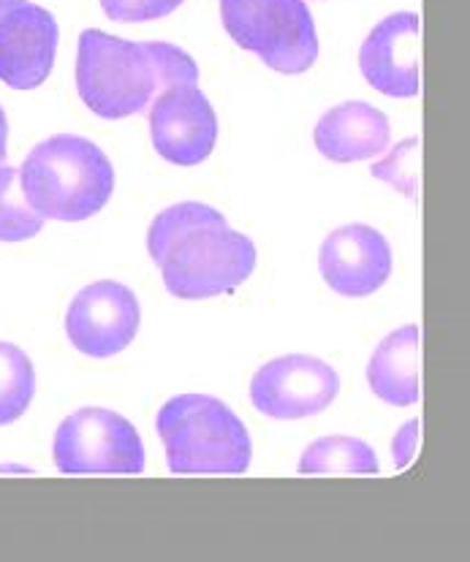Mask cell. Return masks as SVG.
<instances>
[{
	"label": "cell",
	"instance_id": "9c48e42d",
	"mask_svg": "<svg viewBox=\"0 0 470 562\" xmlns=\"http://www.w3.org/2000/svg\"><path fill=\"white\" fill-rule=\"evenodd\" d=\"M57 42L55 16L31 0H0V82L33 90L53 74Z\"/></svg>",
	"mask_w": 470,
	"mask_h": 562
},
{
	"label": "cell",
	"instance_id": "e0dca14e",
	"mask_svg": "<svg viewBox=\"0 0 470 562\" xmlns=\"http://www.w3.org/2000/svg\"><path fill=\"white\" fill-rule=\"evenodd\" d=\"M208 223H226V217L210 204L199 202H182L164 210L156 221L150 223V232H147V250H150V258L160 263V258L166 256L169 245L175 239H180L182 234H188L197 226H208Z\"/></svg>",
	"mask_w": 470,
	"mask_h": 562
},
{
	"label": "cell",
	"instance_id": "3957f363",
	"mask_svg": "<svg viewBox=\"0 0 470 562\" xmlns=\"http://www.w3.org/2000/svg\"><path fill=\"white\" fill-rule=\"evenodd\" d=\"M156 427L171 473H248L254 443L243 418L210 394H180L158 411Z\"/></svg>",
	"mask_w": 470,
	"mask_h": 562
},
{
	"label": "cell",
	"instance_id": "ac0fdd59",
	"mask_svg": "<svg viewBox=\"0 0 470 562\" xmlns=\"http://www.w3.org/2000/svg\"><path fill=\"white\" fill-rule=\"evenodd\" d=\"M20 171L0 164V243H25L44 226V217L31 210L22 191H16Z\"/></svg>",
	"mask_w": 470,
	"mask_h": 562
},
{
	"label": "cell",
	"instance_id": "4fadbf2b",
	"mask_svg": "<svg viewBox=\"0 0 470 562\" xmlns=\"http://www.w3.org/2000/svg\"><path fill=\"white\" fill-rule=\"evenodd\" d=\"M392 139V128L381 109L365 101H346L329 109L313 131L315 150L335 164H357L381 155Z\"/></svg>",
	"mask_w": 470,
	"mask_h": 562
},
{
	"label": "cell",
	"instance_id": "5bb4252c",
	"mask_svg": "<svg viewBox=\"0 0 470 562\" xmlns=\"http://www.w3.org/2000/svg\"><path fill=\"white\" fill-rule=\"evenodd\" d=\"M418 357H422V331L416 324H405L383 337L367 364V383L372 394L394 408L416 405L422 397Z\"/></svg>",
	"mask_w": 470,
	"mask_h": 562
},
{
	"label": "cell",
	"instance_id": "ba28073f",
	"mask_svg": "<svg viewBox=\"0 0 470 562\" xmlns=\"http://www.w3.org/2000/svg\"><path fill=\"white\" fill-rule=\"evenodd\" d=\"M139 300L114 280H99L79 291L66 313V335L79 353L109 359L125 351L139 331Z\"/></svg>",
	"mask_w": 470,
	"mask_h": 562
},
{
	"label": "cell",
	"instance_id": "9a60e30c",
	"mask_svg": "<svg viewBox=\"0 0 470 562\" xmlns=\"http://www.w3.org/2000/svg\"><path fill=\"white\" fill-rule=\"evenodd\" d=\"M300 473L305 475H376L381 473L378 454L359 438L348 435H329L315 440L305 449L300 460Z\"/></svg>",
	"mask_w": 470,
	"mask_h": 562
},
{
	"label": "cell",
	"instance_id": "8992f818",
	"mask_svg": "<svg viewBox=\"0 0 470 562\" xmlns=\"http://www.w3.org/2000/svg\"><path fill=\"white\" fill-rule=\"evenodd\" d=\"M55 468L68 475L145 470V443L134 424L107 408H82L63 418L53 443Z\"/></svg>",
	"mask_w": 470,
	"mask_h": 562
},
{
	"label": "cell",
	"instance_id": "7c38bea8",
	"mask_svg": "<svg viewBox=\"0 0 470 562\" xmlns=\"http://www.w3.org/2000/svg\"><path fill=\"white\" fill-rule=\"evenodd\" d=\"M418 33L422 20L411 11H398L367 33L359 49L362 77L389 99H414L422 90L418 77Z\"/></svg>",
	"mask_w": 470,
	"mask_h": 562
},
{
	"label": "cell",
	"instance_id": "7402d4cb",
	"mask_svg": "<svg viewBox=\"0 0 470 562\" xmlns=\"http://www.w3.org/2000/svg\"><path fill=\"white\" fill-rule=\"evenodd\" d=\"M5 142H9V120H5L3 106H0V164L5 160Z\"/></svg>",
	"mask_w": 470,
	"mask_h": 562
},
{
	"label": "cell",
	"instance_id": "ffe728a7",
	"mask_svg": "<svg viewBox=\"0 0 470 562\" xmlns=\"http://www.w3.org/2000/svg\"><path fill=\"white\" fill-rule=\"evenodd\" d=\"M182 0H101V9L114 22H153L177 11Z\"/></svg>",
	"mask_w": 470,
	"mask_h": 562
},
{
	"label": "cell",
	"instance_id": "52a82bcc",
	"mask_svg": "<svg viewBox=\"0 0 470 562\" xmlns=\"http://www.w3.org/2000/svg\"><path fill=\"white\" fill-rule=\"evenodd\" d=\"M340 394V378L324 359L307 353L278 357L250 381V403L269 418L296 422L326 411Z\"/></svg>",
	"mask_w": 470,
	"mask_h": 562
},
{
	"label": "cell",
	"instance_id": "d6986e66",
	"mask_svg": "<svg viewBox=\"0 0 470 562\" xmlns=\"http://www.w3.org/2000/svg\"><path fill=\"white\" fill-rule=\"evenodd\" d=\"M418 166H422V142L418 139H405L394 147L392 153L383 160L372 164L370 175L376 180L389 182L392 188H398L403 196H409L411 202L418 199Z\"/></svg>",
	"mask_w": 470,
	"mask_h": 562
},
{
	"label": "cell",
	"instance_id": "7a4b0ae2",
	"mask_svg": "<svg viewBox=\"0 0 470 562\" xmlns=\"http://www.w3.org/2000/svg\"><path fill=\"white\" fill-rule=\"evenodd\" d=\"M22 196L36 215L79 223L112 199L114 169L90 139L57 134L31 150L20 169Z\"/></svg>",
	"mask_w": 470,
	"mask_h": 562
},
{
	"label": "cell",
	"instance_id": "277c9868",
	"mask_svg": "<svg viewBox=\"0 0 470 562\" xmlns=\"http://www.w3.org/2000/svg\"><path fill=\"white\" fill-rule=\"evenodd\" d=\"M160 274L177 300H212L239 289L256 269V245L228 223L197 226L169 245Z\"/></svg>",
	"mask_w": 470,
	"mask_h": 562
},
{
	"label": "cell",
	"instance_id": "30bf717a",
	"mask_svg": "<svg viewBox=\"0 0 470 562\" xmlns=\"http://www.w3.org/2000/svg\"><path fill=\"white\" fill-rule=\"evenodd\" d=\"M150 139L156 153L175 166H199L217 142V117L197 85H171L150 106Z\"/></svg>",
	"mask_w": 470,
	"mask_h": 562
},
{
	"label": "cell",
	"instance_id": "2e32d148",
	"mask_svg": "<svg viewBox=\"0 0 470 562\" xmlns=\"http://www.w3.org/2000/svg\"><path fill=\"white\" fill-rule=\"evenodd\" d=\"M36 370L22 348L0 342V427L14 424L33 403Z\"/></svg>",
	"mask_w": 470,
	"mask_h": 562
},
{
	"label": "cell",
	"instance_id": "44dd1931",
	"mask_svg": "<svg viewBox=\"0 0 470 562\" xmlns=\"http://www.w3.org/2000/svg\"><path fill=\"white\" fill-rule=\"evenodd\" d=\"M418 435H422V422H418V418H411V422L403 424V427H400V432L394 435L392 454H394V468L398 470H405L411 462L416 460Z\"/></svg>",
	"mask_w": 470,
	"mask_h": 562
},
{
	"label": "cell",
	"instance_id": "6da1fadb",
	"mask_svg": "<svg viewBox=\"0 0 470 562\" xmlns=\"http://www.w3.org/2000/svg\"><path fill=\"white\" fill-rule=\"evenodd\" d=\"M197 82V60L175 44L125 42L104 31H85L79 36V99L104 120L145 112L160 90Z\"/></svg>",
	"mask_w": 470,
	"mask_h": 562
},
{
	"label": "cell",
	"instance_id": "5b68a950",
	"mask_svg": "<svg viewBox=\"0 0 470 562\" xmlns=\"http://www.w3.org/2000/svg\"><path fill=\"white\" fill-rule=\"evenodd\" d=\"M234 44L278 74H305L318 60V33L305 0H221Z\"/></svg>",
	"mask_w": 470,
	"mask_h": 562
},
{
	"label": "cell",
	"instance_id": "8fae6325",
	"mask_svg": "<svg viewBox=\"0 0 470 562\" xmlns=\"http://www.w3.org/2000/svg\"><path fill=\"white\" fill-rule=\"evenodd\" d=\"M318 269L335 294L362 300L383 289L392 274V248L372 226L351 223L324 239Z\"/></svg>",
	"mask_w": 470,
	"mask_h": 562
}]
</instances>
